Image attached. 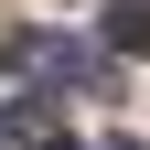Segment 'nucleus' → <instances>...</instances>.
<instances>
[{
	"mask_svg": "<svg viewBox=\"0 0 150 150\" xmlns=\"http://www.w3.org/2000/svg\"><path fill=\"white\" fill-rule=\"evenodd\" d=\"M54 150H75V139H54Z\"/></svg>",
	"mask_w": 150,
	"mask_h": 150,
	"instance_id": "20e7f679",
	"label": "nucleus"
},
{
	"mask_svg": "<svg viewBox=\"0 0 150 150\" xmlns=\"http://www.w3.org/2000/svg\"><path fill=\"white\" fill-rule=\"evenodd\" d=\"M11 64H22L32 86H97V54L64 43V32H11Z\"/></svg>",
	"mask_w": 150,
	"mask_h": 150,
	"instance_id": "f257e3e1",
	"label": "nucleus"
},
{
	"mask_svg": "<svg viewBox=\"0 0 150 150\" xmlns=\"http://www.w3.org/2000/svg\"><path fill=\"white\" fill-rule=\"evenodd\" d=\"M107 150H139V139H107Z\"/></svg>",
	"mask_w": 150,
	"mask_h": 150,
	"instance_id": "7ed1b4c3",
	"label": "nucleus"
},
{
	"mask_svg": "<svg viewBox=\"0 0 150 150\" xmlns=\"http://www.w3.org/2000/svg\"><path fill=\"white\" fill-rule=\"evenodd\" d=\"M107 54H150V0H107Z\"/></svg>",
	"mask_w": 150,
	"mask_h": 150,
	"instance_id": "f03ea898",
	"label": "nucleus"
}]
</instances>
